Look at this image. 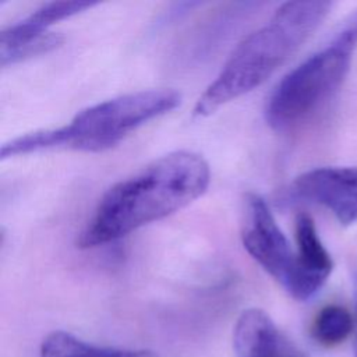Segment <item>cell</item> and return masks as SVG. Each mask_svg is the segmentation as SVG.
I'll use <instances>...</instances> for the list:
<instances>
[{
  "label": "cell",
  "instance_id": "ba28073f",
  "mask_svg": "<svg viewBox=\"0 0 357 357\" xmlns=\"http://www.w3.org/2000/svg\"><path fill=\"white\" fill-rule=\"evenodd\" d=\"M296 236V268L284 289L293 298L307 301L312 298L326 283L332 271L333 259L319 238L315 223L307 213H298L294 222Z\"/></svg>",
  "mask_w": 357,
  "mask_h": 357
},
{
  "label": "cell",
  "instance_id": "6da1fadb",
  "mask_svg": "<svg viewBox=\"0 0 357 357\" xmlns=\"http://www.w3.org/2000/svg\"><path fill=\"white\" fill-rule=\"evenodd\" d=\"M206 160L190 151H176L112 185L98 202L77 244L92 248L163 219L199 198L208 188Z\"/></svg>",
  "mask_w": 357,
  "mask_h": 357
},
{
  "label": "cell",
  "instance_id": "8992f818",
  "mask_svg": "<svg viewBox=\"0 0 357 357\" xmlns=\"http://www.w3.org/2000/svg\"><path fill=\"white\" fill-rule=\"evenodd\" d=\"M96 4L78 0L46 3L24 20L4 28L0 33L1 66L6 67L56 47L61 38L59 33L49 32V26Z\"/></svg>",
  "mask_w": 357,
  "mask_h": 357
},
{
  "label": "cell",
  "instance_id": "7a4b0ae2",
  "mask_svg": "<svg viewBox=\"0 0 357 357\" xmlns=\"http://www.w3.org/2000/svg\"><path fill=\"white\" fill-rule=\"evenodd\" d=\"M332 7V1L321 0L283 3L264 26L237 45L218 77L198 98L194 114L211 116L264 84L315 32Z\"/></svg>",
  "mask_w": 357,
  "mask_h": 357
},
{
  "label": "cell",
  "instance_id": "30bf717a",
  "mask_svg": "<svg viewBox=\"0 0 357 357\" xmlns=\"http://www.w3.org/2000/svg\"><path fill=\"white\" fill-rule=\"evenodd\" d=\"M39 357H159L149 350L100 347L66 332L49 333L39 349Z\"/></svg>",
  "mask_w": 357,
  "mask_h": 357
},
{
  "label": "cell",
  "instance_id": "277c9868",
  "mask_svg": "<svg viewBox=\"0 0 357 357\" xmlns=\"http://www.w3.org/2000/svg\"><path fill=\"white\" fill-rule=\"evenodd\" d=\"M357 50V10L336 35L289 71L272 91L265 120L275 131H289L319 110L344 82Z\"/></svg>",
  "mask_w": 357,
  "mask_h": 357
},
{
  "label": "cell",
  "instance_id": "9c48e42d",
  "mask_svg": "<svg viewBox=\"0 0 357 357\" xmlns=\"http://www.w3.org/2000/svg\"><path fill=\"white\" fill-rule=\"evenodd\" d=\"M283 339L271 317L248 308L238 317L233 332L236 357H284Z\"/></svg>",
  "mask_w": 357,
  "mask_h": 357
},
{
  "label": "cell",
  "instance_id": "8fae6325",
  "mask_svg": "<svg viewBox=\"0 0 357 357\" xmlns=\"http://www.w3.org/2000/svg\"><path fill=\"white\" fill-rule=\"evenodd\" d=\"M353 331V314L339 304H329L321 308L311 326L312 337L325 347H333L343 343Z\"/></svg>",
  "mask_w": 357,
  "mask_h": 357
},
{
  "label": "cell",
  "instance_id": "52a82bcc",
  "mask_svg": "<svg viewBox=\"0 0 357 357\" xmlns=\"http://www.w3.org/2000/svg\"><path fill=\"white\" fill-rule=\"evenodd\" d=\"M294 198L328 209L343 226L357 222V166H324L307 170L291 183Z\"/></svg>",
  "mask_w": 357,
  "mask_h": 357
},
{
  "label": "cell",
  "instance_id": "3957f363",
  "mask_svg": "<svg viewBox=\"0 0 357 357\" xmlns=\"http://www.w3.org/2000/svg\"><path fill=\"white\" fill-rule=\"evenodd\" d=\"M180 100V92L170 88L120 95L81 110L67 126L11 139L1 146V159L54 148L100 152L117 145L142 124L176 109Z\"/></svg>",
  "mask_w": 357,
  "mask_h": 357
},
{
  "label": "cell",
  "instance_id": "7c38bea8",
  "mask_svg": "<svg viewBox=\"0 0 357 357\" xmlns=\"http://www.w3.org/2000/svg\"><path fill=\"white\" fill-rule=\"evenodd\" d=\"M353 298H354V342H353V350H354V357H357V264L353 275Z\"/></svg>",
  "mask_w": 357,
  "mask_h": 357
},
{
  "label": "cell",
  "instance_id": "4fadbf2b",
  "mask_svg": "<svg viewBox=\"0 0 357 357\" xmlns=\"http://www.w3.org/2000/svg\"><path fill=\"white\" fill-rule=\"evenodd\" d=\"M284 357H291V356H289V354H287V356H284Z\"/></svg>",
  "mask_w": 357,
  "mask_h": 357
},
{
  "label": "cell",
  "instance_id": "5b68a950",
  "mask_svg": "<svg viewBox=\"0 0 357 357\" xmlns=\"http://www.w3.org/2000/svg\"><path fill=\"white\" fill-rule=\"evenodd\" d=\"M241 241L252 259L286 289L294 273L296 251L265 199L255 192H248L243 202Z\"/></svg>",
  "mask_w": 357,
  "mask_h": 357
}]
</instances>
